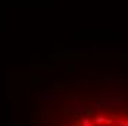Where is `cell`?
<instances>
[{
    "label": "cell",
    "instance_id": "obj_1",
    "mask_svg": "<svg viewBox=\"0 0 128 126\" xmlns=\"http://www.w3.org/2000/svg\"><path fill=\"white\" fill-rule=\"evenodd\" d=\"M125 104V100L122 97H103L97 101V107L102 110L108 109H121Z\"/></svg>",
    "mask_w": 128,
    "mask_h": 126
},
{
    "label": "cell",
    "instance_id": "obj_2",
    "mask_svg": "<svg viewBox=\"0 0 128 126\" xmlns=\"http://www.w3.org/2000/svg\"><path fill=\"white\" fill-rule=\"evenodd\" d=\"M75 113L80 114V116H82V114L90 116V114H93V112H91V109L87 107V106H77V107H75Z\"/></svg>",
    "mask_w": 128,
    "mask_h": 126
},
{
    "label": "cell",
    "instance_id": "obj_3",
    "mask_svg": "<svg viewBox=\"0 0 128 126\" xmlns=\"http://www.w3.org/2000/svg\"><path fill=\"white\" fill-rule=\"evenodd\" d=\"M106 119L108 117H104L102 114H96L94 116V123H106Z\"/></svg>",
    "mask_w": 128,
    "mask_h": 126
},
{
    "label": "cell",
    "instance_id": "obj_4",
    "mask_svg": "<svg viewBox=\"0 0 128 126\" xmlns=\"http://www.w3.org/2000/svg\"><path fill=\"white\" fill-rule=\"evenodd\" d=\"M81 126H93V122H91L90 119H87V117H84V119L81 120Z\"/></svg>",
    "mask_w": 128,
    "mask_h": 126
},
{
    "label": "cell",
    "instance_id": "obj_5",
    "mask_svg": "<svg viewBox=\"0 0 128 126\" xmlns=\"http://www.w3.org/2000/svg\"><path fill=\"white\" fill-rule=\"evenodd\" d=\"M118 126H128V120L124 117H118Z\"/></svg>",
    "mask_w": 128,
    "mask_h": 126
},
{
    "label": "cell",
    "instance_id": "obj_6",
    "mask_svg": "<svg viewBox=\"0 0 128 126\" xmlns=\"http://www.w3.org/2000/svg\"><path fill=\"white\" fill-rule=\"evenodd\" d=\"M108 126H115V125H114V123H112V125H108Z\"/></svg>",
    "mask_w": 128,
    "mask_h": 126
}]
</instances>
